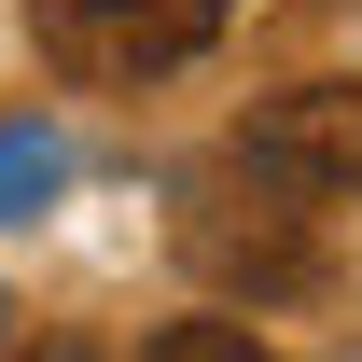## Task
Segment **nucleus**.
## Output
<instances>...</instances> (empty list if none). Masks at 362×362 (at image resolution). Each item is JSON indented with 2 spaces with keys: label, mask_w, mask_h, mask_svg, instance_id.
Instances as JSON below:
<instances>
[{
  "label": "nucleus",
  "mask_w": 362,
  "mask_h": 362,
  "mask_svg": "<svg viewBox=\"0 0 362 362\" xmlns=\"http://www.w3.org/2000/svg\"><path fill=\"white\" fill-rule=\"evenodd\" d=\"M0 362H112V349H98V334H14Z\"/></svg>",
  "instance_id": "6"
},
{
  "label": "nucleus",
  "mask_w": 362,
  "mask_h": 362,
  "mask_svg": "<svg viewBox=\"0 0 362 362\" xmlns=\"http://www.w3.org/2000/svg\"><path fill=\"white\" fill-rule=\"evenodd\" d=\"M223 168H251L265 195H293V209H349V195H362V84L265 98V112L223 139Z\"/></svg>",
  "instance_id": "3"
},
{
  "label": "nucleus",
  "mask_w": 362,
  "mask_h": 362,
  "mask_svg": "<svg viewBox=\"0 0 362 362\" xmlns=\"http://www.w3.org/2000/svg\"><path fill=\"white\" fill-rule=\"evenodd\" d=\"M139 362H279V349L251 334V320L209 307V320H153V334H139Z\"/></svg>",
  "instance_id": "4"
},
{
  "label": "nucleus",
  "mask_w": 362,
  "mask_h": 362,
  "mask_svg": "<svg viewBox=\"0 0 362 362\" xmlns=\"http://www.w3.org/2000/svg\"><path fill=\"white\" fill-rule=\"evenodd\" d=\"M237 0H28V42L56 84H168L223 42Z\"/></svg>",
  "instance_id": "1"
},
{
  "label": "nucleus",
  "mask_w": 362,
  "mask_h": 362,
  "mask_svg": "<svg viewBox=\"0 0 362 362\" xmlns=\"http://www.w3.org/2000/svg\"><path fill=\"white\" fill-rule=\"evenodd\" d=\"M181 265L209 279V293H251V307H265V293H307L320 279V237H307V209H293V195H265V181L251 168H223V181H181Z\"/></svg>",
  "instance_id": "2"
},
{
  "label": "nucleus",
  "mask_w": 362,
  "mask_h": 362,
  "mask_svg": "<svg viewBox=\"0 0 362 362\" xmlns=\"http://www.w3.org/2000/svg\"><path fill=\"white\" fill-rule=\"evenodd\" d=\"M28 195H56V139H0V209H28Z\"/></svg>",
  "instance_id": "5"
}]
</instances>
